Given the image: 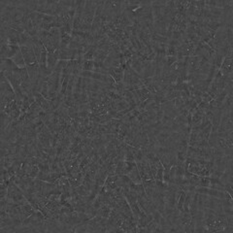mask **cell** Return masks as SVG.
I'll use <instances>...</instances> for the list:
<instances>
[{
	"label": "cell",
	"mask_w": 233,
	"mask_h": 233,
	"mask_svg": "<svg viewBox=\"0 0 233 233\" xmlns=\"http://www.w3.org/2000/svg\"><path fill=\"white\" fill-rule=\"evenodd\" d=\"M94 60H84L82 65V70L84 71H93Z\"/></svg>",
	"instance_id": "obj_1"
},
{
	"label": "cell",
	"mask_w": 233,
	"mask_h": 233,
	"mask_svg": "<svg viewBox=\"0 0 233 233\" xmlns=\"http://www.w3.org/2000/svg\"><path fill=\"white\" fill-rule=\"evenodd\" d=\"M197 187L210 188V176H200Z\"/></svg>",
	"instance_id": "obj_2"
},
{
	"label": "cell",
	"mask_w": 233,
	"mask_h": 233,
	"mask_svg": "<svg viewBox=\"0 0 233 233\" xmlns=\"http://www.w3.org/2000/svg\"><path fill=\"white\" fill-rule=\"evenodd\" d=\"M177 56V48L167 45V47H166V56Z\"/></svg>",
	"instance_id": "obj_3"
},
{
	"label": "cell",
	"mask_w": 233,
	"mask_h": 233,
	"mask_svg": "<svg viewBox=\"0 0 233 233\" xmlns=\"http://www.w3.org/2000/svg\"><path fill=\"white\" fill-rule=\"evenodd\" d=\"M177 60V56H166V65L171 67Z\"/></svg>",
	"instance_id": "obj_4"
}]
</instances>
